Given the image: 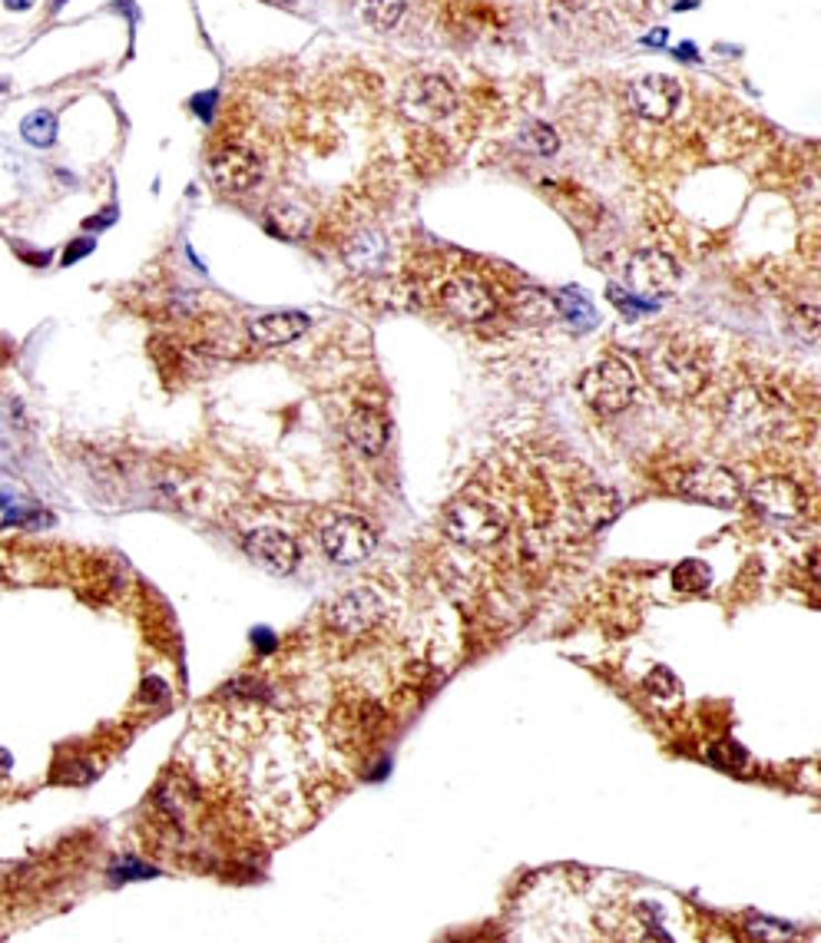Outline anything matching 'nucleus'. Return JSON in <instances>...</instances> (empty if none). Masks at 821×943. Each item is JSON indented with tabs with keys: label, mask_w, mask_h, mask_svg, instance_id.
Returning a JSON list of instances; mask_svg holds the SVG:
<instances>
[{
	"label": "nucleus",
	"mask_w": 821,
	"mask_h": 943,
	"mask_svg": "<svg viewBox=\"0 0 821 943\" xmlns=\"http://www.w3.org/2000/svg\"><path fill=\"white\" fill-rule=\"evenodd\" d=\"M643 371H646L650 385L666 401H689L709 381L705 355L695 345L680 341V338H670V341H660L656 348H650L646 358H643Z\"/></svg>",
	"instance_id": "obj_1"
},
{
	"label": "nucleus",
	"mask_w": 821,
	"mask_h": 943,
	"mask_svg": "<svg viewBox=\"0 0 821 943\" xmlns=\"http://www.w3.org/2000/svg\"><path fill=\"white\" fill-rule=\"evenodd\" d=\"M444 534L467 549H491L507 537V517L497 504L464 494L447 507Z\"/></svg>",
	"instance_id": "obj_2"
},
{
	"label": "nucleus",
	"mask_w": 821,
	"mask_h": 943,
	"mask_svg": "<svg viewBox=\"0 0 821 943\" xmlns=\"http://www.w3.org/2000/svg\"><path fill=\"white\" fill-rule=\"evenodd\" d=\"M580 395L596 414L610 417L633 405L636 398V375L623 358H600L580 378Z\"/></svg>",
	"instance_id": "obj_3"
},
{
	"label": "nucleus",
	"mask_w": 821,
	"mask_h": 943,
	"mask_svg": "<svg viewBox=\"0 0 821 943\" xmlns=\"http://www.w3.org/2000/svg\"><path fill=\"white\" fill-rule=\"evenodd\" d=\"M388 613V599L382 596L378 586H352L342 589L328 606H325V623L348 639H362L372 629H378V623Z\"/></svg>",
	"instance_id": "obj_4"
},
{
	"label": "nucleus",
	"mask_w": 821,
	"mask_h": 943,
	"mask_svg": "<svg viewBox=\"0 0 821 943\" xmlns=\"http://www.w3.org/2000/svg\"><path fill=\"white\" fill-rule=\"evenodd\" d=\"M318 546L332 563L355 566L372 556L375 549V530L358 514H328L318 527Z\"/></svg>",
	"instance_id": "obj_5"
},
{
	"label": "nucleus",
	"mask_w": 821,
	"mask_h": 943,
	"mask_svg": "<svg viewBox=\"0 0 821 943\" xmlns=\"http://www.w3.org/2000/svg\"><path fill=\"white\" fill-rule=\"evenodd\" d=\"M457 110V90L441 73H417L402 87V113L414 123H441Z\"/></svg>",
	"instance_id": "obj_6"
},
{
	"label": "nucleus",
	"mask_w": 821,
	"mask_h": 943,
	"mask_svg": "<svg viewBox=\"0 0 821 943\" xmlns=\"http://www.w3.org/2000/svg\"><path fill=\"white\" fill-rule=\"evenodd\" d=\"M673 490L689 497V500L709 504V507H735L745 497L742 480L729 467H722V464H695V467H689V470H683L673 480Z\"/></svg>",
	"instance_id": "obj_7"
},
{
	"label": "nucleus",
	"mask_w": 821,
	"mask_h": 943,
	"mask_svg": "<svg viewBox=\"0 0 821 943\" xmlns=\"http://www.w3.org/2000/svg\"><path fill=\"white\" fill-rule=\"evenodd\" d=\"M437 298L441 308L464 325H481L497 315V298L477 275H451L441 285Z\"/></svg>",
	"instance_id": "obj_8"
},
{
	"label": "nucleus",
	"mask_w": 821,
	"mask_h": 943,
	"mask_svg": "<svg viewBox=\"0 0 821 943\" xmlns=\"http://www.w3.org/2000/svg\"><path fill=\"white\" fill-rule=\"evenodd\" d=\"M626 281H630V288L640 301H660V298H670L676 291L680 266L663 249H640L626 266Z\"/></svg>",
	"instance_id": "obj_9"
},
{
	"label": "nucleus",
	"mask_w": 821,
	"mask_h": 943,
	"mask_svg": "<svg viewBox=\"0 0 821 943\" xmlns=\"http://www.w3.org/2000/svg\"><path fill=\"white\" fill-rule=\"evenodd\" d=\"M206 176L219 192H246L263 179V159L249 146L233 142L209 156Z\"/></svg>",
	"instance_id": "obj_10"
},
{
	"label": "nucleus",
	"mask_w": 821,
	"mask_h": 943,
	"mask_svg": "<svg viewBox=\"0 0 821 943\" xmlns=\"http://www.w3.org/2000/svg\"><path fill=\"white\" fill-rule=\"evenodd\" d=\"M749 504L772 520H802L809 514V494L792 477H762L745 490Z\"/></svg>",
	"instance_id": "obj_11"
},
{
	"label": "nucleus",
	"mask_w": 821,
	"mask_h": 943,
	"mask_svg": "<svg viewBox=\"0 0 821 943\" xmlns=\"http://www.w3.org/2000/svg\"><path fill=\"white\" fill-rule=\"evenodd\" d=\"M725 414H729V424L739 434H769V430L782 427L785 407L775 395H769L762 388H742L729 398Z\"/></svg>",
	"instance_id": "obj_12"
},
{
	"label": "nucleus",
	"mask_w": 821,
	"mask_h": 943,
	"mask_svg": "<svg viewBox=\"0 0 821 943\" xmlns=\"http://www.w3.org/2000/svg\"><path fill=\"white\" fill-rule=\"evenodd\" d=\"M243 549L246 556L263 566L266 573L273 576H288L298 569V559H301V549L291 534L278 530V527H256L243 537Z\"/></svg>",
	"instance_id": "obj_13"
},
{
	"label": "nucleus",
	"mask_w": 821,
	"mask_h": 943,
	"mask_svg": "<svg viewBox=\"0 0 821 943\" xmlns=\"http://www.w3.org/2000/svg\"><path fill=\"white\" fill-rule=\"evenodd\" d=\"M680 83L666 73H650L643 80H636L630 87V110L650 123H663L673 117V110L680 107Z\"/></svg>",
	"instance_id": "obj_14"
},
{
	"label": "nucleus",
	"mask_w": 821,
	"mask_h": 943,
	"mask_svg": "<svg viewBox=\"0 0 821 943\" xmlns=\"http://www.w3.org/2000/svg\"><path fill=\"white\" fill-rule=\"evenodd\" d=\"M620 510H623L620 494L603 487V484H586L583 490L573 494V504H570V517H573L576 530H583V534L603 530L606 524L616 520Z\"/></svg>",
	"instance_id": "obj_15"
},
{
	"label": "nucleus",
	"mask_w": 821,
	"mask_h": 943,
	"mask_svg": "<svg viewBox=\"0 0 821 943\" xmlns=\"http://www.w3.org/2000/svg\"><path fill=\"white\" fill-rule=\"evenodd\" d=\"M311 318L305 311H269V315H256L246 331L249 341L259 348H285L291 341H298L308 331Z\"/></svg>",
	"instance_id": "obj_16"
},
{
	"label": "nucleus",
	"mask_w": 821,
	"mask_h": 943,
	"mask_svg": "<svg viewBox=\"0 0 821 943\" xmlns=\"http://www.w3.org/2000/svg\"><path fill=\"white\" fill-rule=\"evenodd\" d=\"M345 434L352 440L355 450L368 454V457H378L385 447H388V437H392V424L388 417L378 410V407H355L345 420Z\"/></svg>",
	"instance_id": "obj_17"
},
{
	"label": "nucleus",
	"mask_w": 821,
	"mask_h": 943,
	"mask_svg": "<svg viewBox=\"0 0 821 943\" xmlns=\"http://www.w3.org/2000/svg\"><path fill=\"white\" fill-rule=\"evenodd\" d=\"M388 262V239L378 229H362L345 246V266L358 275H375Z\"/></svg>",
	"instance_id": "obj_18"
},
{
	"label": "nucleus",
	"mask_w": 821,
	"mask_h": 943,
	"mask_svg": "<svg viewBox=\"0 0 821 943\" xmlns=\"http://www.w3.org/2000/svg\"><path fill=\"white\" fill-rule=\"evenodd\" d=\"M266 229L273 232L275 239H301L311 229V216L295 202L273 206L269 216H266Z\"/></svg>",
	"instance_id": "obj_19"
},
{
	"label": "nucleus",
	"mask_w": 821,
	"mask_h": 943,
	"mask_svg": "<svg viewBox=\"0 0 821 943\" xmlns=\"http://www.w3.org/2000/svg\"><path fill=\"white\" fill-rule=\"evenodd\" d=\"M514 311H517V318L541 325V321L556 318L560 308H556V301L550 298L547 291H541V288H524V291H517V298H514Z\"/></svg>",
	"instance_id": "obj_20"
},
{
	"label": "nucleus",
	"mask_w": 821,
	"mask_h": 943,
	"mask_svg": "<svg viewBox=\"0 0 821 943\" xmlns=\"http://www.w3.org/2000/svg\"><path fill=\"white\" fill-rule=\"evenodd\" d=\"M358 13L375 30H392L405 17V0H358Z\"/></svg>",
	"instance_id": "obj_21"
},
{
	"label": "nucleus",
	"mask_w": 821,
	"mask_h": 943,
	"mask_svg": "<svg viewBox=\"0 0 821 943\" xmlns=\"http://www.w3.org/2000/svg\"><path fill=\"white\" fill-rule=\"evenodd\" d=\"M20 136L37 149L53 146L57 142V117L50 110H33L30 117L20 120Z\"/></svg>",
	"instance_id": "obj_22"
},
{
	"label": "nucleus",
	"mask_w": 821,
	"mask_h": 943,
	"mask_svg": "<svg viewBox=\"0 0 821 943\" xmlns=\"http://www.w3.org/2000/svg\"><path fill=\"white\" fill-rule=\"evenodd\" d=\"M673 583H676V589H689V593H699V589H705L709 583H712V569L702 563V559H685V563H680L676 566V573H673Z\"/></svg>",
	"instance_id": "obj_23"
},
{
	"label": "nucleus",
	"mask_w": 821,
	"mask_h": 943,
	"mask_svg": "<svg viewBox=\"0 0 821 943\" xmlns=\"http://www.w3.org/2000/svg\"><path fill=\"white\" fill-rule=\"evenodd\" d=\"M521 139H524V146H527V149H534V152H541V156H553V152H556V146H560L556 133L550 130L547 123H541V120L524 123V133H521Z\"/></svg>",
	"instance_id": "obj_24"
},
{
	"label": "nucleus",
	"mask_w": 821,
	"mask_h": 943,
	"mask_svg": "<svg viewBox=\"0 0 821 943\" xmlns=\"http://www.w3.org/2000/svg\"><path fill=\"white\" fill-rule=\"evenodd\" d=\"M792 328H795V335H799V338H805L809 345H812V341H819V331H821L819 305H815V301H809V305L795 308V315H792Z\"/></svg>",
	"instance_id": "obj_25"
},
{
	"label": "nucleus",
	"mask_w": 821,
	"mask_h": 943,
	"mask_svg": "<svg viewBox=\"0 0 821 943\" xmlns=\"http://www.w3.org/2000/svg\"><path fill=\"white\" fill-rule=\"evenodd\" d=\"M90 252H93V239L70 242V249H67V256H63V266H73L77 259H83V256H90Z\"/></svg>",
	"instance_id": "obj_26"
},
{
	"label": "nucleus",
	"mask_w": 821,
	"mask_h": 943,
	"mask_svg": "<svg viewBox=\"0 0 821 943\" xmlns=\"http://www.w3.org/2000/svg\"><path fill=\"white\" fill-rule=\"evenodd\" d=\"M33 3H37V0H3L7 10H30Z\"/></svg>",
	"instance_id": "obj_27"
},
{
	"label": "nucleus",
	"mask_w": 821,
	"mask_h": 943,
	"mask_svg": "<svg viewBox=\"0 0 821 943\" xmlns=\"http://www.w3.org/2000/svg\"><path fill=\"white\" fill-rule=\"evenodd\" d=\"M646 43H666V30H656V33H650V37H646Z\"/></svg>",
	"instance_id": "obj_28"
},
{
	"label": "nucleus",
	"mask_w": 821,
	"mask_h": 943,
	"mask_svg": "<svg viewBox=\"0 0 821 943\" xmlns=\"http://www.w3.org/2000/svg\"><path fill=\"white\" fill-rule=\"evenodd\" d=\"M7 87H10V83H7V80H0V93H3V90H7Z\"/></svg>",
	"instance_id": "obj_29"
},
{
	"label": "nucleus",
	"mask_w": 821,
	"mask_h": 943,
	"mask_svg": "<svg viewBox=\"0 0 821 943\" xmlns=\"http://www.w3.org/2000/svg\"><path fill=\"white\" fill-rule=\"evenodd\" d=\"M273 3H291V0H273Z\"/></svg>",
	"instance_id": "obj_30"
}]
</instances>
